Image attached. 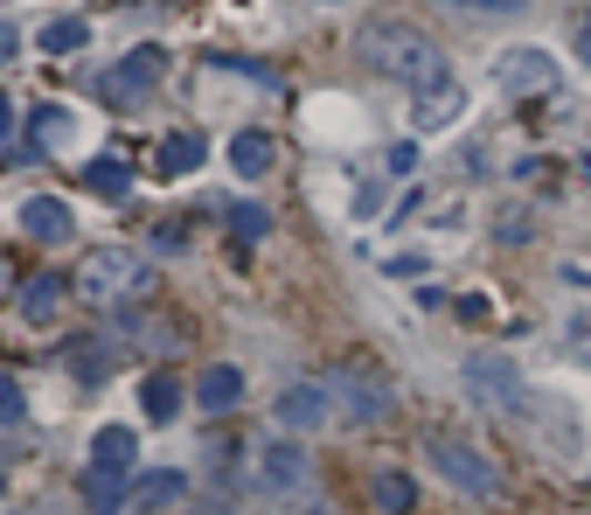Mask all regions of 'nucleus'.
<instances>
[{
	"mask_svg": "<svg viewBox=\"0 0 591 515\" xmlns=\"http://www.w3.org/2000/svg\"><path fill=\"white\" fill-rule=\"evenodd\" d=\"M355 49H363V63L376 77H397V84H418V91L446 77V49L425 29H410V21H376V29H363Z\"/></svg>",
	"mask_w": 591,
	"mask_h": 515,
	"instance_id": "f257e3e1",
	"label": "nucleus"
},
{
	"mask_svg": "<svg viewBox=\"0 0 591 515\" xmlns=\"http://www.w3.org/2000/svg\"><path fill=\"white\" fill-rule=\"evenodd\" d=\"M153 286V265L140 251H125V244H98L84 258V272H77V293H84L91 306H125V300H140Z\"/></svg>",
	"mask_w": 591,
	"mask_h": 515,
	"instance_id": "f03ea898",
	"label": "nucleus"
},
{
	"mask_svg": "<svg viewBox=\"0 0 591 515\" xmlns=\"http://www.w3.org/2000/svg\"><path fill=\"white\" fill-rule=\"evenodd\" d=\"M425 460H431V474L452 481L459 495H473V502H501L508 495L495 460H487L480 446H467V440H452V432H425Z\"/></svg>",
	"mask_w": 591,
	"mask_h": 515,
	"instance_id": "7ed1b4c3",
	"label": "nucleus"
},
{
	"mask_svg": "<svg viewBox=\"0 0 591 515\" xmlns=\"http://www.w3.org/2000/svg\"><path fill=\"white\" fill-rule=\"evenodd\" d=\"M251 474H258V495L286 502V508H299L306 495H314V460H306L299 440H265L258 453H251Z\"/></svg>",
	"mask_w": 591,
	"mask_h": 515,
	"instance_id": "20e7f679",
	"label": "nucleus"
},
{
	"mask_svg": "<svg viewBox=\"0 0 591 515\" xmlns=\"http://www.w3.org/2000/svg\"><path fill=\"white\" fill-rule=\"evenodd\" d=\"M327 397H334V418H342V425H383L397 411L390 383H383L376 370H363V363L327 370Z\"/></svg>",
	"mask_w": 591,
	"mask_h": 515,
	"instance_id": "39448f33",
	"label": "nucleus"
},
{
	"mask_svg": "<svg viewBox=\"0 0 591 515\" xmlns=\"http://www.w3.org/2000/svg\"><path fill=\"white\" fill-rule=\"evenodd\" d=\"M459 376H467V397L487 404V411H501V418L529 411V383H522V370L508 363V355H495V349H473L467 363H459Z\"/></svg>",
	"mask_w": 591,
	"mask_h": 515,
	"instance_id": "423d86ee",
	"label": "nucleus"
},
{
	"mask_svg": "<svg viewBox=\"0 0 591 515\" xmlns=\"http://www.w3.org/2000/svg\"><path fill=\"white\" fill-rule=\"evenodd\" d=\"M161 70H167V57H161L153 42H140V49H125L112 70H98V98H105V105H119V112H133L140 98L161 84Z\"/></svg>",
	"mask_w": 591,
	"mask_h": 515,
	"instance_id": "0eeeda50",
	"label": "nucleus"
},
{
	"mask_svg": "<svg viewBox=\"0 0 591 515\" xmlns=\"http://www.w3.org/2000/svg\"><path fill=\"white\" fill-rule=\"evenodd\" d=\"M495 91H508V98H557L563 70H557V57H543V49H501L495 57Z\"/></svg>",
	"mask_w": 591,
	"mask_h": 515,
	"instance_id": "6e6552de",
	"label": "nucleus"
},
{
	"mask_svg": "<svg viewBox=\"0 0 591 515\" xmlns=\"http://www.w3.org/2000/svg\"><path fill=\"white\" fill-rule=\"evenodd\" d=\"M272 418L293 425V432H320V425L334 418L327 383H293V391H278V397H272Z\"/></svg>",
	"mask_w": 591,
	"mask_h": 515,
	"instance_id": "1a4fd4ad",
	"label": "nucleus"
},
{
	"mask_svg": "<svg viewBox=\"0 0 591 515\" xmlns=\"http://www.w3.org/2000/svg\"><path fill=\"white\" fill-rule=\"evenodd\" d=\"M63 300H70L63 279L57 272H35V279H21V286H14V314L29 321V327H49V321L63 314Z\"/></svg>",
	"mask_w": 591,
	"mask_h": 515,
	"instance_id": "9d476101",
	"label": "nucleus"
},
{
	"mask_svg": "<svg viewBox=\"0 0 591 515\" xmlns=\"http://www.w3.org/2000/svg\"><path fill=\"white\" fill-rule=\"evenodd\" d=\"M459 112H467V91H459L452 77H439V84H425V98L410 105V125H418V133H439V125H452Z\"/></svg>",
	"mask_w": 591,
	"mask_h": 515,
	"instance_id": "9b49d317",
	"label": "nucleus"
},
{
	"mask_svg": "<svg viewBox=\"0 0 591 515\" xmlns=\"http://www.w3.org/2000/svg\"><path fill=\"white\" fill-rule=\"evenodd\" d=\"M21 230H29L35 244H70V230H77V216L63 210L57 195H35V202H21Z\"/></svg>",
	"mask_w": 591,
	"mask_h": 515,
	"instance_id": "f8f14e48",
	"label": "nucleus"
},
{
	"mask_svg": "<svg viewBox=\"0 0 591 515\" xmlns=\"http://www.w3.org/2000/svg\"><path fill=\"white\" fill-rule=\"evenodd\" d=\"M91 467L133 474V467H140V432H133V425H98V440H91Z\"/></svg>",
	"mask_w": 591,
	"mask_h": 515,
	"instance_id": "ddd939ff",
	"label": "nucleus"
},
{
	"mask_svg": "<svg viewBox=\"0 0 591 515\" xmlns=\"http://www.w3.org/2000/svg\"><path fill=\"white\" fill-rule=\"evenodd\" d=\"M29 140H35L42 153L77 147V112H70V105H35V112H29Z\"/></svg>",
	"mask_w": 591,
	"mask_h": 515,
	"instance_id": "4468645a",
	"label": "nucleus"
},
{
	"mask_svg": "<svg viewBox=\"0 0 591 515\" xmlns=\"http://www.w3.org/2000/svg\"><path fill=\"white\" fill-rule=\"evenodd\" d=\"M272 161H278L272 133H237V140H230V168H237L244 182H265V174H272Z\"/></svg>",
	"mask_w": 591,
	"mask_h": 515,
	"instance_id": "2eb2a0df",
	"label": "nucleus"
},
{
	"mask_svg": "<svg viewBox=\"0 0 591 515\" xmlns=\"http://www.w3.org/2000/svg\"><path fill=\"white\" fill-rule=\"evenodd\" d=\"M202 161H210V140H195V133H167L161 153H153V174H195Z\"/></svg>",
	"mask_w": 591,
	"mask_h": 515,
	"instance_id": "dca6fc26",
	"label": "nucleus"
},
{
	"mask_svg": "<svg viewBox=\"0 0 591 515\" xmlns=\"http://www.w3.org/2000/svg\"><path fill=\"white\" fill-rule=\"evenodd\" d=\"M195 404H202V411H230V404H244V370H230V363L202 370V383H195Z\"/></svg>",
	"mask_w": 591,
	"mask_h": 515,
	"instance_id": "f3484780",
	"label": "nucleus"
},
{
	"mask_svg": "<svg viewBox=\"0 0 591 515\" xmlns=\"http://www.w3.org/2000/svg\"><path fill=\"white\" fill-rule=\"evenodd\" d=\"M125 495H133V474H112V467H84V502L98 515H119Z\"/></svg>",
	"mask_w": 591,
	"mask_h": 515,
	"instance_id": "a211bd4d",
	"label": "nucleus"
},
{
	"mask_svg": "<svg viewBox=\"0 0 591 515\" xmlns=\"http://www.w3.org/2000/svg\"><path fill=\"white\" fill-rule=\"evenodd\" d=\"M369 502H376L383 515H410V508H418V487H410V474H397V467H383V474L369 481Z\"/></svg>",
	"mask_w": 591,
	"mask_h": 515,
	"instance_id": "6ab92c4d",
	"label": "nucleus"
},
{
	"mask_svg": "<svg viewBox=\"0 0 591 515\" xmlns=\"http://www.w3.org/2000/svg\"><path fill=\"white\" fill-rule=\"evenodd\" d=\"M140 411H146V418H153V425H167V418H174V411H182V383H174V376H161V370H153V376L140 383Z\"/></svg>",
	"mask_w": 591,
	"mask_h": 515,
	"instance_id": "aec40b11",
	"label": "nucleus"
},
{
	"mask_svg": "<svg viewBox=\"0 0 591 515\" xmlns=\"http://www.w3.org/2000/svg\"><path fill=\"white\" fill-rule=\"evenodd\" d=\"M84 182H91V195L119 202L125 189H133V168H125V161H112V153H105V161H91V168H84Z\"/></svg>",
	"mask_w": 591,
	"mask_h": 515,
	"instance_id": "412c9836",
	"label": "nucleus"
},
{
	"mask_svg": "<svg viewBox=\"0 0 591 515\" xmlns=\"http://www.w3.org/2000/svg\"><path fill=\"white\" fill-rule=\"evenodd\" d=\"M167 502H182V474H174V467L146 474V481L133 487V508H167Z\"/></svg>",
	"mask_w": 591,
	"mask_h": 515,
	"instance_id": "4be33fe9",
	"label": "nucleus"
},
{
	"mask_svg": "<svg viewBox=\"0 0 591 515\" xmlns=\"http://www.w3.org/2000/svg\"><path fill=\"white\" fill-rule=\"evenodd\" d=\"M265 230H272V210H265V202H230V238H237V244H258Z\"/></svg>",
	"mask_w": 591,
	"mask_h": 515,
	"instance_id": "5701e85b",
	"label": "nucleus"
},
{
	"mask_svg": "<svg viewBox=\"0 0 591 515\" xmlns=\"http://www.w3.org/2000/svg\"><path fill=\"white\" fill-rule=\"evenodd\" d=\"M84 21H77V14H63V21H49V29H42V57H77V49H84Z\"/></svg>",
	"mask_w": 591,
	"mask_h": 515,
	"instance_id": "b1692460",
	"label": "nucleus"
},
{
	"mask_svg": "<svg viewBox=\"0 0 591 515\" xmlns=\"http://www.w3.org/2000/svg\"><path fill=\"white\" fill-rule=\"evenodd\" d=\"M21 418H29V397H21V383H14L8 370H0V432L21 425Z\"/></svg>",
	"mask_w": 591,
	"mask_h": 515,
	"instance_id": "393cba45",
	"label": "nucleus"
},
{
	"mask_svg": "<svg viewBox=\"0 0 591 515\" xmlns=\"http://www.w3.org/2000/svg\"><path fill=\"white\" fill-rule=\"evenodd\" d=\"M446 8H467V14H516L529 0H446Z\"/></svg>",
	"mask_w": 591,
	"mask_h": 515,
	"instance_id": "a878e982",
	"label": "nucleus"
},
{
	"mask_svg": "<svg viewBox=\"0 0 591 515\" xmlns=\"http://www.w3.org/2000/svg\"><path fill=\"white\" fill-rule=\"evenodd\" d=\"M571 49L591 63V8H578V14H571Z\"/></svg>",
	"mask_w": 591,
	"mask_h": 515,
	"instance_id": "bb28decb",
	"label": "nucleus"
},
{
	"mask_svg": "<svg viewBox=\"0 0 591 515\" xmlns=\"http://www.w3.org/2000/svg\"><path fill=\"white\" fill-rule=\"evenodd\" d=\"M452 306H459V321H487V300H480V293H459Z\"/></svg>",
	"mask_w": 591,
	"mask_h": 515,
	"instance_id": "cd10ccee",
	"label": "nucleus"
},
{
	"mask_svg": "<svg viewBox=\"0 0 591 515\" xmlns=\"http://www.w3.org/2000/svg\"><path fill=\"white\" fill-rule=\"evenodd\" d=\"M418 168V147H390V174H410Z\"/></svg>",
	"mask_w": 591,
	"mask_h": 515,
	"instance_id": "c85d7f7f",
	"label": "nucleus"
},
{
	"mask_svg": "<svg viewBox=\"0 0 591 515\" xmlns=\"http://www.w3.org/2000/svg\"><path fill=\"white\" fill-rule=\"evenodd\" d=\"M14 133V105H8V98H0V140H8Z\"/></svg>",
	"mask_w": 591,
	"mask_h": 515,
	"instance_id": "c756f323",
	"label": "nucleus"
},
{
	"mask_svg": "<svg viewBox=\"0 0 591 515\" xmlns=\"http://www.w3.org/2000/svg\"><path fill=\"white\" fill-rule=\"evenodd\" d=\"M8 57H14V36H8V29H0V63H8Z\"/></svg>",
	"mask_w": 591,
	"mask_h": 515,
	"instance_id": "7c9ffc66",
	"label": "nucleus"
},
{
	"mask_svg": "<svg viewBox=\"0 0 591 515\" xmlns=\"http://www.w3.org/2000/svg\"><path fill=\"white\" fill-rule=\"evenodd\" d=\"M0 293H8V258H0Z\"/></svg>",
	"mask_w": 591,
	"mask_h": 515,
	"instance_id": "2f4dec72",
	"label": "nucleus"
}]
</instances>
